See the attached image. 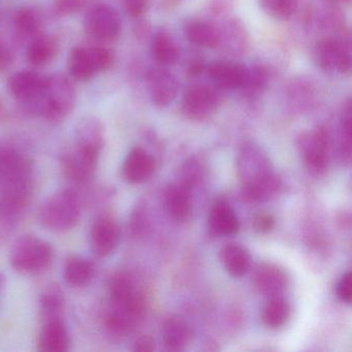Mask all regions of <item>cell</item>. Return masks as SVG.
<instances>
[{"mask_svg":"<svg viewBox=\"0 0 352 352\" xmlns=\"http://www.w3.org/2000/svg\"><path fill=\"white\" fill-rule=\"evenodd\" d=\"M269 81V74L263 67H248L246 83L242 88L247 96H256L265 90Z\"/></svg>","mask_w":352,"mask_h":352,"instance_id":"4dcf8cb0","label":"cell"},{"mask_svg":"<svg viewBox=\"0 0 352 352\" xmlns=\"http://www.w3.org/2000/svg\"><path fill=\"white\" fill-rule=\"evenodd\" d=\"M221 258L226 271L234 277L245 275L250 267V255L241 245L228 244L224 247Z\"/></svg>","mask_w":352,"mask_h":352,"instance_id":"7402d4cb","label":"cell"},{"mask_svg":"<svg viewBox=\"0 0 352 352\" xmlns=\"http://www.w3.org/2000/svg\"><path fill=\"white\" fill-rule=\"evenodd\" d=\"M121 240V230L114 218L104 216L96 220L90 230V246L98 257L110 256Z\"/></svg>","mask_w":352,"mask_h":352,"instance_id":"ba28073f","label":"cell"},{"mask_svg":"<svg viewBox=\"0 0 352 352\" xmlns=\"http://www.w3.org/2000/svg\"><path fill=\"white\" fill-rule=\"evenodd\" d=\"M82 217V206L75 191H57L48 197L38 210V220L47 230L67 232L78 226Z\"/></svg>","mask_w":352,"mask_h":352,"instance_id":"6da1fadb","label":"cell"},{"mask_svg":"<svg viewBox=\"0 0 352 352\" xmlns=\"http://www.w3.org/2000/svg\"><path fill=\"white\" fill-rule=\"evenodd\" d=\"M71 74L79 81H87L98 73L91 49L78 48L73 51L69 61Z\"/></svg>","mask_w":352,"mask_h":352,"instance_id":"d4e9b609","label":"cell"},{"mask_svg":"<svg viewBox=\"0 0 352 352\" xmlns=\"http://www.w3.org/2000/svg\"><path fill=\"white\" fill-rule=\"evenodd\" d=\"M6 284V277L1 272H0V292L3 290V288L5 287Z\"/></svg>","mask_w":352,"mask_h":352,"instance_id":"60d3db41","label":"cell"},{"mask_svg":"<svg viewBox=\"0 0 352 352\" xmlns=\"http://www.w3.org/2000/svg\"><path fill=\"white\" fill-rule=\"evenodd\" d=\"M49 78L34 72H20L9 79V89L15 98L22 100L40 98L46 90Z\"/></svg>","mask_w":352,"mask_h":352,"instance_id":"5bb4252c","label":"cell"},{"mask_svg":"<svg viewBox=\"0 0 352 352\" xmlns=\"http://www.w3.org/2000/svg\"><path fill=\"white\" fill-rule=\"evenodd\" d=\"M71 344V337L63 319L44 323L38 337V346L40 351H69Z\"/></svg>","mask_w":352,"mask_h":352,"instance_id":"9a60e30c","label":"cell"},{"mask_svg":"<svg viewBox=\"0 0 352 352\" xmlns=\"http://www.w3.org/2000/svg\"><path fill=\"white\" fill-rule=\"evenodd\" d=\"M168 213L178 221L188 218L191 212L190 187L187 183H178L168 187L166 197Z\"/></svg>","mask_w":352,"mask_h":352,"instance_id":"d6986e66","label":"cell"},{"mask_svg":"<svg viewBox=\"0 0 352 352\" xmlns=\"http://www.w3.org/2000/svg\"><path fill=\"white\" fill-rule=\"evenodd\" d=\"M274 226H275V219L270 214H258V215L255 216L254 220H253V228L261 234H267V232H271Z\"/></svg>","mask_w":352,"mask_h":352,"instance_id":"8d00e7d4","label":"cell"},{"mask_svg":"<svg viewBox=\"0 0 352 352\" xmlns=\"http://www.w3.org/2000/svg\"><path fill=\"white\" fill-rule=\"evenodd\" d=\"M123 8L133 19L143 17L151 7V0H122Z\"/></svg>","mask_w":352,"mask_h":352,"instance_id":"836d02e7","label":"cell"},{"mask_svg":"<svg viewBox=\"0 0 352 352\" xmlns=\"http://www.w3.org/2000/svg\"><path fill=\"white\" fill-rule=\"evenodd\" d=\"M155 162L150 154L140 147L133 148L125 158L122 166V176L131 184L145 182L153 175Z\"/></svg>","mask_w":352,"mask_h":352,"instance_id":"4fadbf2b","label":"cell"},{"mask_svg":"<svg viewBox=\"0 0 352 352\" xmlns=\"http://www.w3.org/2000/svg\"><path fill=\"white\" fill-rule=\"evenodd\" d=\"M100 150L87 146L76 145L63 160V172L69 180L85 183L91 178L98 166Z\"/></svg>","mask_w":352,"mask_h":352,"instance_id":"8992f818","label":"cell"},{"mask_svg":"<svg viewBox=\"0 0 352 352\" xmlns=\"http://www.w3.org/2000/svg\"><path fill=\"white\" fill-rule=\"evenodd\" d=\"M57 53V45L50 38H38L28 48V56L30 63L36 67H42L50 63Z\"/></svg>","mask_w":352,"mask_h":352,"instance_id":"83f0119b","label":"cell"},{"mask_svg":"<svg viewBox=\"0 0 352 352\" xmlns=\"http://www.w3.org/2000/svg\"><path fill=\"white\" fill-rule=\"evenodd\" d=\"M265 15L278 21L289 19L298 7V0H258Z\"/></svg>","mask_w":352,"mask_h":352,"instance_id":"f1b7e54d","label":"cell"},{"mask_svg":"<svg viewBox=\"0 0 352 352\" xmlns=\"http://www.w3.org/2000/svg\"><path fill=\"white\" fill-rule=\"evenodd\" d=\"M77 145L102 150L104 146V127L96 118H86L77 129Z\"/></svg>","mask_w":352,"mask_h":352,"instance_id":"4316f807","label":"cell"},{"mask_svg":"<svg viewBox=\"0 0 352 352\" xmlns=\"http://www.w3.org/2000/svg\"><path fill=\"white\" fill-rule=\"evenodd\" d=\"M96 275V267L89 259L80 255H72L65 261L63 276L65 282L73 287L88 285Z\"/></svg>","mask_w":352,"mask_h":352,"instance_id":"ac0fdd59","label":"cell"},{"mask_svg":"<svg viewBox=\"0 0 352 352\" xmlns=\"http://www.w3.org/2000/svg\"><path fill=\"white\" fill-rule=\"evenodd\" d=\"M54 251L43 239L25 234L14 243L10 253V263L16 271L23 274H38L52 265Z\"/></svg>","mask_w":352,"mask_h":352,"instance_id":"7a4b0ae2","label":"cell"},{"mask_svg":"<svg viewBox=\"0 0 352 352\" xmlns=\"http://www.w3.org/2000/svg\"><path fill=\"white\" fill-rule=\"evenodd\" d=\"M302 154L309 170L320 174L327 170L329 164V150L331 138L323 127L315 129L310 135L302 138Z\"/></svg>","mask_w":352,"mask_h":352,"instance_id":"9c48e42d","label":"cell"},{"mask_svg":"<svg viewBox=\"0 0 352 352\" xmlns=\"http://www.w3.org/2000/svg\"><path fill=\"white\" fill-rule=\"evenodd\" d=\"M155 349V342L150 336H142L135 341L133 350L139 352H150Z\"/></svg>","mask_w":352,"mask_h":352,"instance_id":"f35d334b","label":"cell"},{"mask_svg":"<svg viewBox=\"0 0 352 352\" xmlns=\"http://www.w3.org/2000/svg\"><path fill=\"white\" fill-rule=\"evenodd\" d=\"M188 337V329L178 317H172L164 323V340L168 351L184 350Z\"/></svg>","mask_w":352,"mask_h":352,"instance_id":"484cf974","label":"cell"},{"mask_svg":"<svg viewBox=\"0 0 352 352\" xmlns=\"http://www.w3.org/2000/svg\"><path fill=\"white\" fill-rule=\"evenodd\" d=\"M16 26L24 34H32L38 30V22L30 11H20L16 16Z\"/></svg>","mask_w":352,"mask_h":352,"instance_id":"d6a6232c","label":"cell"},{"mask_svg":"<svg viewBox=\"0 0 352 352\" xmlns=\"http://www.w3.org/2000/svg\"><path fill=\"white\" fill-rule=\"evenodd\" d=\"M82 1L83 0H55V6L60 13L69 14L79 10Z\"/></svg>","mask_w":352,"mask_h":352,"instance_id":"74e56055","label":"cell"},{"mask_svg":"<svg viewBox=\"0 0 352 352\" xmlns=\"http://www.w3.org/2000/svg\"><path fill=\"white\" fill-rule=\"evenodd\" d=\"M341 154L349 157L351 152V102L348 100L342 111Z\"/></svg>","mask_w":352,"mask_h":352,"instance_id":"1f68e13d","label":"cell"},{"mask_svg":"<svg viewBox=\"0 0 352 352\" xmlns=\"http://www.w3.org/2000/svg\"><path fill=\"white\" fill-rule=\"evenodd\" d=\"M150 50L154 60L162 67L175 65L180 57V48L176 41L164 30H158L152 36Z\"/></svg>","mask_w":352,"mask_h":352,"instance_id":"e0dca14e","label":"cell"},{"mask_svg":"<svg viewBox=\"0 0 352 352\" xmlns=\"http://www.w3.org/2000/svg\"><path fill=\"white\" fill-rule=\"evenodd\" d=\"M338 296L346 304L351 302V273L347 272L340 280L337 288Z\"/></svg>","mask_w":352,"mask_h":352,"instance_id":"d590c367","label":"cell"},{"mask_svg":"<svg viewBox=\"0 0 352 352\" xmlns=\"http://www.w3.org/2000/svg\"><path fill=\"white\" fill-rule=\"evenodd\" d=\"M44 94H47L44 113L50 120L58 121L65 118L73 108L75 94L69 81L49 79Z\"/></svg>","mask_w":352,"mask_h":352,"instance_id":"52a82bcc","label":"cell"},{"mask_svg":"<svg viewBox=\"0 0 352 352\" xmlns=\"http://www.w3.org/2000/svg\"><path fill=\"white\" fill-rule=\"evenodd\" d=\"M184 34L189 42L201 48L216 49L221 44L222 36L219 30L203 20L187 21L184 25Z\"/></svg>","mask_w":352,"mask_h":352,"instance_id":"2e32d148","label":"cell"},{"mask_svg":"<svg viewBox=\"0 0 352 352\" xmlns=\"http://www.w3.org/2000/svg\"><path fill=\"white\" fill-rule=\"evenodd\" d=\"M239 172L244 185H254L273 193L278 187L265 154L254 145L245 146L239 158Z\"/></svg>","mask_w":352,"mask_h":352,"instance_id":"3957f363","label":"cell"},{"mask_svg":"<svg viewBox=\"0 0 352 352\" xmlns=\"http://www.w3.org/2000/svg\"><path fill=\"white\" fill-rule=\"evenodd\" d=\"M91 53L98 73L106 71L113 65L114 56H113L111 51L107 50L104 48H92Z\"/></svg>","mask_w":352,"mask_h":352,"instance_id":"e575fe53","label":"cell"},{"mask_svg":"<svg viewBox=\"0 0 352 352\" xmlns=\"http://www.w3.org/2000/svg\"><path fill=\"white\" fill-rule=\"evenodd\" d=\"M255 283L265 294H278L286 287V275L273 265H263L255 276Z\"/></svg>","mask_w":352,"mask_h":352,"instance_id":"603a6c76","label":"cell"},{"mask_svg":"<svg viewBox=\"0 0 352 352\" xmlns=\"http://www.w3.org/2000/svg\"><path fill=\"white\" fill-rule=\"evenodd\" d=\"M214 86L221 90L242 89L246 83L248 67L232 60H217L207 67Z\"/></svg>","mask_w":352,"mask_h":352,"instance_id":"8fae6325","label":"cell"},{"mask_svg":"<svg viewBox=\"0 0 352 352\" xmlns=\"http://www.w3.org/2000/svg\"><path fill=\"white\" fill-rule=\"evenodd\" d=\"M210 228L220 236H232L240 228L238 218L230 205L219 201L212 208L209 216Z\"/></svg>","mask_w":352,"mask_h":352,"instance_id":"ffe728a7","label":"cell"},{"mask_svg":"<svg viewBox=\"0 0 352 352\" xmlns=\"http://www.w3.org/2000/svg\"><path fill=\"white\" fill-rule=\"evenodd\" d=\"M220 98L215 88L206 84H195L185 89L182 98V111L193 121L209 118L217 111Z\"/></svg>","mask_w":352,"mask_h":352,"instance_id":"5b68a950","label":"cell"},{"mask_svg":"<svg viewBox=\"0 0 352 352\" xmlns=\"http://www.w3.org/2000/svg\"><path fill=\"white\" fill-rule=\"evenodd\" d=\"M88 30L100 41L112 42L121 34L120 16L110 6L100 5L91 10L88 16Z\"/></svg>","mask_w":352,"mask_h":352,"instance_id":"30bf717a","label":"cell"},{"mask_svg":"<svg viewBox=\"0 0 352 352\" xmlns=\"http://www.w3.org/2000/svg\"><path fill=\"white\" fill-rule=\"evenodd\" d=\"M314 58L319 69L327 73L348 75L351 71V53L342 38H325L317 43Z\"/></svg>","mask_w":352,"mask_h":352,"instance_id":"277c9868","label":"cell"},{"mask_svg":"<svg viewBox=\"0 0 352 352\" xmlns=\"http://www.w3.org/2000/svg\"><path fill=\"white\" fill-rule=\"evenodd\" d=\"M28 164L19 154L8 150H0V180L6 182L14 179L28 177Z\"/></svg>","mask_w":352,"mask_h":352,"instance_id":"cb8c5ba5","label":"cell"},{"mask_svg":"<svg viewBox=\"0 0 352 352\" xmlns=\"http://www.w3.org/2000/svg\"><path fill=\"white\" fill-rule=\"evenodd\" d=\"M148 90L152 102L158 108L170 106L178 96L180 83L172 72L153 69L147 76Z\"/></svg>","mask_w":352,"mask_h":352,"instance_id":"7c38bea8","label":"cell"},{"mask_svg":"<svg viewBox=\"0 0 352 352\" xmlns=\"http://www.w3.org/2000/svg\"><path fill=\"white\" fill-rule=\"evenodd\" d=\"M41 316L43 323L63 319L65 298L60 287L50 285L41 296Z\"/></svg>","mask_w":352,"mask_h":352,"instance_id":"44dd1931","label":"cell"},{"mask_svg":"<svg viewBox=\"0 0 352 352\" xmlns=\"http://www.w3.org/2000/svg\"><path fill=\"white\" fill-rule=\"evenodd\" d=\"M289 316V306L285 300L274 298L263 310V321L271 329L281 327Z\"/></svg>","mask_w":352,"mask_h":352,"instance_id":"f546056e","label":"cell"},{"mask_svg":"<svg viewBox=\"0 0 352 352\" xmlns=\"http://www.w3.org/2000/svg\"><path fill=\"white\" fill-rule=\"evenodd\" d=\"M204 69H205V65H204L203 61L197 59V60H193L192 63L189 65L187 73H188L190 77H195V76L201 75Z\"/></svg>","mask_w":352,"mask_h":352,"instance_id":"ab89813d","label":"cell"}]
</instances>
